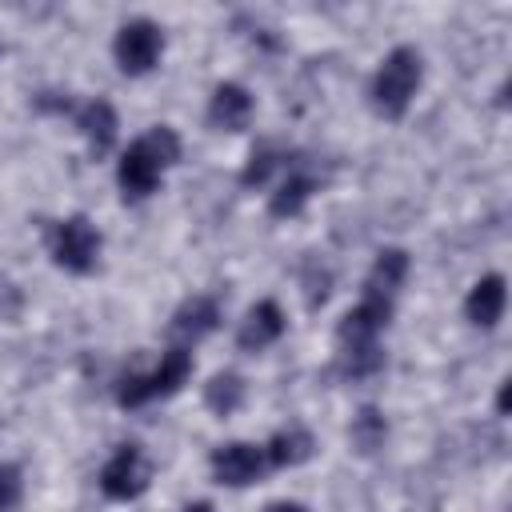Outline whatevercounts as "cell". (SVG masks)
<instances>
[{"label": "cell", "mask_w": 512, "mask_h": 512, "mask_svg": "<svg viewBox=\"0 0 512 512\" xmlns=\"http://www.w3.org/2000/svg\"><path fill=\"white\" fill-rule=\"evenodd\" d=\"M176 160H180V136L164 124L152 128L148 136H140L136 144H128V152L120 156V168H116V184H120L124 200L152 196L160 184V172Z\"/></svg>", "instance_id": "6da1fadb"}, {"label": "cell", "mask_w": 512, "mask_h": 512, "mask_svg": "<svg viewBox=\"0 0 512 512\" xmlns=\"http://www.w3.org/2000/svg\"><path fill=\"white\" fill-rule=\"evenodd\" d=\"M424 80V60L412 44H400L384 56V64L372 76V108L388 120H400Z\"/></svg>", "instance_id": "7a4b0ae2"}, {"label": "cell", "mask_w": 512, "mask_h": 512, "mask_svg": "<svg viewBox=\"0 0 512 512\" xmlns=\"http://www.w3.org/2000/svg\"><path fill=\"white\" fill-rule=\"evenodd\" d=\"M188 372H192V352L176 344V348H168L160 356V368L156 372H148V376H124L120 388H116V400L124 408H140V404H148L156 396H172L188 380Z\"/></svg>", "instance_id": "3957f363"}, {"label": "cell", "mask_w": 512, "mask_h": 512, "mask_svg": "<svg viewBox=\"0 0 512 512\" xmlns=\"http://www.w3.org/2000/svg\"><path fill=\"white\" fill-rule=\"evenodd\" d=\"M52 260L68 272H92L96 260H100V232L88 216H68L52 228Z\"/></svg>", "instance_id": "277c9868"}, {"label": "cell", "mask_w": 512, "mask_h": 512, "mask_svg": "<svg viewBox=\"0 0 512 512\" xmlns=\"http://www.w3.org/2000/svg\"><path fill=\"white\" fill-rule=\"evenodd\" d=\"M112 52H116L120 72L144 76L148 68H156V60H160V52H164V32H160V24H152V20H144V16H140V20H128V24H120Z\"/></svg>", "instance_id": "5b68a950"}, {"label": "cell", "mask_w": 512, "mask_h": 512, "mask_svg": "<svg viewBox=\"0 0 512 512\" xmlns=\"http://www.w3.org/2000/svg\"><path fill=\"white\" fill-rule=\"evenodd\" d=\"M388 320H392V300L364 292L360 304L344 312L336 336H340L344 352H364V348H376V336L388 328Z\"/></svg>", "instance_id": "8992f818"}, {"label": "cell", "mask_w": 512, "mask_h": 512, "mask_svg": "<svg viewBox=\"0 0 512 512\" xmlns=\"http://www.w3.org/2000/svg\"><path fill=\"white\" fill-rule=\"evenodd\" d=\"M148 476H152V468H148L144 452L136 444H124L100 468V488H104L108 500H136L148 488Z\"/></svg>", "instance_id": "52a82bcc"}, {"label": "cell", "mask_w": 512, "mask_h": 512, "mask_svg": "<svg viewBox=\"0 0 512 512\" xmlns=\"http://www.w3.org/2000/svg\"><path fill=\"white\" fill-rule=\"evenodd\" d=\"M260 468H264V448H256V444L232 440V444H220V448L212 452V472H216V480L228 484V488L252 484V480L260 476Z\"/></svg>", "instance_id": "ba28073f"}, {"label": "cell", "mask_w": 512, "mask_h": 512, "mask_svg": "<svg viewBox=\"0 0 512 512\" xmlns=\"http://www.w3.org/2000/svg\"><path fill=\"white\" fill-rule=\"evenodd\" d=\"M216 324H220V304H216L212 296H192V300H184V304L172 312L168 336L180 340V348H188V344L204 340L208 332H216Z\"/></svg>", "instance_id": "9c48e42d"}, {"label": "cell", "mask_w": 512, "mask_h": 512, "mask_svg": "<svg viewBox=\"0 0 512 512\" xmlns=\"http://www.w3.org/2000/svg\"><path fill=\"white\" fill-rule=\"evenodd\" d=\"M280 332H284V312H280V304H276V300H260V304H252L248 316L240 320L236 344H240L244 352H260V348H268L272 340H280Z\"/></svg>", "instance_id": "30bf717a"}, {"label": "cell", "mask_w": 512, "mask_h": 512, "mask_svg": "<svg viewBox=\"0 0 512 512\" xmlns=\"http://www.w3.org/2000/svg\"><path fill=\"white\" fill-rule=\"evenodd\" d=\"M208 120H212V128L240 132L252 120V96H248V88H240V84H216V92L208 100Z\"/></svg>", "instance_id": "8fae6325"}, {"label": "cell", "mask_w": 512, "mask_h": 512, "mask_svg": "<svg viewBox=\"0 0 512 512\" xmlns=\"http://www.w3.org/2000/svg\"><path fill=\"white\" fill-rule=\"evenodd\" d=\"M504 300H508V288H504V276H484L472 284L468 300H464V312L476 328H492L500 316H504Z\"/></svg>", "instance_id": "7c38bea8"}, {"label": "cell", "mask_w": 512, "mask_h": 512, "mask_svg": "<svg viewBox=\"0 0 512 512\" xmlns=\"http://www.w3.org/2000/svg\"><path fill=\"white\" fill-rule=\"evenodd\" d=\"M76 128L84 132V140H88V148L96 152V156H104L112 144H116V112H112V104L108 100H88L80 112H76Z\"/></svg>", "instance_id": "4fadbf2b"}, {"label": "cell", "mask_w": 512, "mask_h": 512, "mask_svg": "<svg viewBox=\"0 0 512 512\" xmlns=\"http://www.w3.org/2000/svg\"><path fill=\"white\" fill-rule=\"evenodd\" d=\"M404 276H408V252H404V248H384V252L376 256L368 280H364V292H368V296H384V300H392L396 288L404 284Z\"/></svg>", "instance_id": "5bb4252c"}, {"label": "cell", "mask_w": 512, "mask_h": 512, "mask_svg": "<svg viewBox=\"0 0 512 512\" xmlns=\"http://www.w3.org/2000/svg\"><path fill=\"white\" fill-rule=\"evenodd\" d=\"M312 436L304 432V428H284V432H276L272 440H268V448H264V460H272L276 468H292V464H304L308 456H312Z\"/></svg>", "instance_id": "9a60e30c"}, {"label": "cell", "mask_w": 512, "mask_h": 512, "mask_svg": "<svg viewBox=\"0 0 512 512\" xmlns=\"http://www.w3.org/2000/svg\"><path fill=\"white\" fill-rule=\"evenodd\" d=\"M312 188H316V180L312 176H304V172H292L276 192H272V200H268V212L272 216H280V220H288V216H300V208L308 204V196H312Z\"/></svg>", "instance_id": "2e32d148"}, {"label": "cell", "mask_w": 512, "mask_h": 512, "mask_svg": "<svg viewBox=\"0 0 512 512\" xmlns=\"http://www.w3.org/2000/svg\"><path fill=\"white\" fill-rule=\"evenodd\" d=\"M204 404L216 412V416H232L240 404H244V380L236 372H220L208 380L204 388Z\"/></svg>", "instance_id": "e0dca14e"}, {"label": "cell", "mask_w": 512, "mask_h": 512, "mask_svg": "<svg viewBox=\"0 0 512 512\" xmlns=\"http://www.w3.org/2000/svg\"><path fill=\"white\" fill-rule=\"evenodd\" d=\"M348 436H352V444H356L360 452H376V448L384 444V436H388V424H384V416H380L376 408H360V412L352 416Z\"/></svg>", "instance_id": "ac0fdd59"}, {"label": "cell", "mask_w": 512, "mask_h": 512, "mask_svg": "<svg viewBox=\"0 0 512 512\" xmlns=\"http://www.w3.org/2000/svg\"><path fill=\"white\" fill-rule=\"evenodd\" d=\"M276 164H280V152H276L272 144L252 148V156H248V164H244V172H240V184H244V188L264 184V180L272 176V168H276Z\"/></svg>", "instance_id": "d6986e66"}, {"label": "cell", "mask_w": 512, "mask_h": 512, "mask_svg": "<svg viewBox=\"0 0 512 512\" xmlns=\"http://www.w3.org/2000/svg\"><path fill=\"white\" fill-rule=\"evenodd\" d=\"M20 504V472L12 464H0V512Z\"/></svg>", "instance_id": "ffe728a7"}, {"label": "cell", "mask_w": 512, "mask_h": 512, "mask_svg": "<svg viewBox=\"0 0 512 512\" xmlns=\"http://www.w3.org/2000/svg\"><path fill=\"white\" fill-rule=\"evenodd\" d=\"M268 512H308V508L296 500H276V504H268Z\"/></svg>", "instance_id": "44dd1931"}, {"label": "cell", "mask_w": 512, "mask_h": 512, "mask_svg": "<svg viewBox=\"0 0 512 512\" xmlns=\"http://www.w3.org/2000/svg\"><path fill=\"white\" fill-rule=\"evenodd\" d=\"M496 408L508 412V380H500V396H496Z\"/></svg>", "instance_id": "7402d4cb"}, {"label": "cell", "mask_w": 512, "mask_h": 512, "mask_svg": "<svg viewBox=\"0 0 512 512\" xmlns=\"http://www.w3.org/2000/svg\"><path fill=\"white\" fill-rule=\"evenodd\" d=\"M184 512H212V504H188Z\"/></svg>", "instance_id": "603a6c76"}]
</instances>
